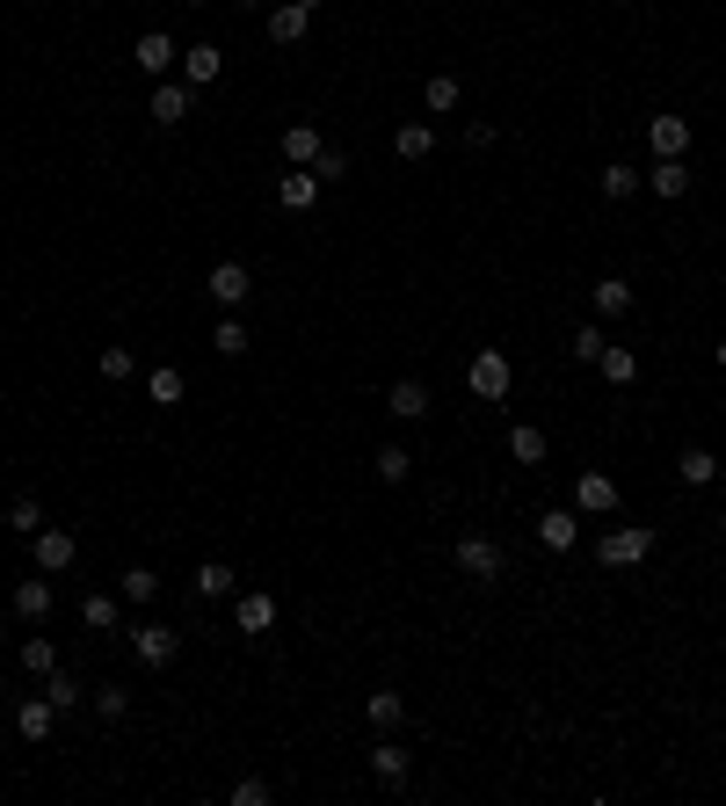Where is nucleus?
Wrapping results in <instances>:
<instances>
[{
    "label": "nucleus",
    "mask_w": 726,
    "mask_h": 806,
    "mask_svg": "<svg viewBox=\"0 0 726 806\" xmlns=\"http://www.w3.org/2000/svg\"><path fill=\"white\" fill-rule=\"evenodd\" d=\"M712 356H719V370H726V334H719V350H712Z\"/></svg>",
    "instance_id": "obj_45"
},
{
    "label": "nucleus",
    "mask_w": 726,
    "mask_h": 806,
    "mask_svg": "<svg viewBox=\"0 0 726 806\" xmlns=\"http://www.w3.org/2000/svg\"><path fill=\"white\" fill-rule=\"evenodd\" d=\"M429 386H421V378H399V386L393 393H385V415H393V421H429Z\"/></svg>",
    "instance_id": "obj_14"
},
{
    "label": "nucleus",
    "mask_w": 726,
    "mask_h": 806,
    "mask_svg": "<svg viewBox=\"0 0 726 806\" xmlns=\"http://www.w3.org/2000/svg\"><path fill=\"white\" fill-rule=\"evenodd\" d=\"M211 350H218V356H247V327H241V313H225V320H218Z\"/></svg>",
    "instance_id": "obj_36"
},
{
    "label": "nucleus",
    "mask_w": 726,
    "mask_h": 806,
    "mask_svg": "<svg viewBox=\"0 0 726 806\" xmlns=\"http://www.w3.org/2000/svg\"><path fill=\"white\" fill-rule=\"evenodd\" d=\"M146 393H153V407H182V393H190V378H182V370H174V364H160L153 378H146Z\"/></svg>",
    "instance_id": "obj_33"
},
{
    "label": "nucleus",
    "mask_w": 726,
    "mask_h": 806,
    "mask_svg": "<svg viewBox=\"0 0 726 806\" xmlns=\"http://www.w3.org/2000/svg\"><path fill=\"white\" fill-rule=\"evenodd\" d=\"M654 552V524H624V530H604L596 538V560L604 567H640Z\"/></svg>",
    "instance_id": "obj_3"
},
{
    "label": "nucleus",
    "mask_w": 726,
    "mask_h": 806,
    "mask_svg": "<svg viewBox=\"0 0 726 806\" xmlns=\"http://www.w3.org/2000/svg\"><path fill=\"white\" fill-rule=\"evenodd\" d=\"M233 625H241L247 640H261V632L277 625V597H261V589H233Z\"/></svg>",
    "instance_id": "obj_11"
},
{
    "label": "nucleus",
    "mask_w": 726,
    "mask_h": 806,
    "mask_svg": "<svg viewBox=\"0 0 726 806\" xmlns=\"http://www.w3.org/2000/svg\"><path fill=\"white\" fill-rule=\"evenodd\" d=\"M312 15H320V0H277L269 8V44H298L312 30Z\"/></svg>",
    "instance_id": "obj_9"
},
{
    "label": "nucleus",
    "mask_w": 726,
    "mask_h": 806,
    "mask_svg": "<svg viewBox=\"0 0 726 806\" xmlns=\"http://www.w3.org/2000/svg\"><path fill=\"white\" fill-rule=\"evenodd\" d=\"M371 473H378V480H385V487H399V480L415 473V458H407V443H385V451H378V458H371Z\"/></svg>",
    "instance_id": "obj_34"
},
{
    "label": "nucleus",
    "mask_w": 726,
    "mask_h": 806,
    "mask_svg": "<svg viewBox=\"0 0 726 806\" xmlns=\"http://www.w3.org/2000/svg\"><path fill=\"white\" fill-rule=\"evenodd\" d=\"M596 370H604L610 386H632V378H640V356H632V350H618V342H604V356H596Z\"/></svg>",
    "instance_id": "obj_28"
},
{
    "label": "nucleus",
    "mask_w": 726,
    "mask_h": 806,
    "mask_svg": "<svg viewBox=\"0 0 726 806\" xmlns=\"http://www.w3.org/2000/svg\"><path fill=\"white\" fill-rule=\"evenodd\" d=\"M44 698H52V705H58V712H73V705H81V698H87V690H81V684H73L66 668H52V676H44Z\"/></svg>",
    "instance_id": "obj_37"
},
{
    "label": "nucleus",
    "mask_w": 726,
    "mask_h": 806,
    "mask_svg": "<svg viewBox=\"0 0 726 806\" xmlns=\"http://www.w3.org/2000/svg\"><path fill=\"white\" fill-rule=\"evenodd\" d=\"M131 66H139V73H146V80H168V73H174V66H182V44H174V36H168V30H146V36H139V44H131Z\"/></svg>",
    "instance_id": "obj_6"
},
{
    "label": "nucleus",
    "mask_w": 726,
    "mask_h": 806,
    "mask_svg": "<svg viewBox=\"0 0 726 806\" xmlns=\"http://www.w3.org/2000/svg\"><path fill=\"white\" fill-rule=\"evenodd\" d=\"M117 597L124 603H153L160 597V574H153V567H124V574H117Z\"/></svg>",
    "instance_id": "obj_31"
},
{
    "label": "nucleus",
    "mask_w": 726,
    "mask_h": 806,
    "mask_svg": "<svg viewBox=\"0 0 726 806\" xmlns=\"http://www.w3.org/2000/svg\"><path fill=\"white\" fill-rule=\"evenodd\" d=\"M458 574L494 589V581H502V545L487 538V530H466V538H458Z\"/></svg>",
    "instance_id": "obj_2"
},
{
    "label": "nucleus",
    "mask_w": 726,
    "mask_h": 806,
    "mask_svg": "<svg viewBox=\"0 0 726 806\" xmlns=\"http://www.w3.org/2000/svg\"><path fill=\"white\" fill-rule=\"evenodd\" d=\"M190 589H196V597H211V603H225V597H233V589H241V574H233V567H225V560H204V567H196V574H190Z\"/></svg>",
    "instance_id": "obj_19"
},
{
    "label": "nucleus",
    "mask_w": 726,
    "mask_h": 806,
    "mask_svg": "<svg viewBox=\"0 0 726 806\" xmlns=\"http://www.w3.org/2000/svg\"><path fill=\"white\" fill-rule=\"evenodd\" d=\"M241 8H261V0H241Z\"/></svg>",
    "instance_id": "obj_47"
},
{
    "label": "nucleus",
    "mask_w": 726,
    "mask_h": 806,
    "mask_svg": "<svg viewBox=\"0 0 726 806\" xmlns=\"http://www.w3.org/2000/svg\"><path fill=\"white\" fill-rule=\"evenodd\" d=\"M15 617L22 625H44L52 617V581H15Z\"/></svg>",
    "instance_id": "obj_23"
},
{
    "label": "nucleus",
    "mask_w": 726,
    "mask_h": 806,
    "mask_svg": "<svg viewBox=\"0 0 726 806\" xmlns=\"http://www.w3.org/2000/svg\"><path fill=\"white\" fill-rule=\"evenodd\" d=\"M22 668H30V676H52L58 647H52V640H22Z\"/></svg>",
    "instance_id": "obj_39"
},
{
    "label": "nucleus",
    "mask_w": 726,
    "mask_h": 806,
    "mask_svg": "<svg viewBox=\"0 0 726 806\" xmlns=\"http://www.w3.org/2000/svg\"><path fill=\"white\" fill-rule=\"evenodd\" d=\"M393 153H399V160H429V153H436V131H429L421 117L399 123V131H393Z\"/></svg>",
    "instance_id": "obj_26"
},
{
    "label": "nucleus",
    "mask_w": 726,
    "mask_h": 806,
    "mask_svg": "<svg viewBox=\"0 0 726 806\" xmlns=\"http://www.w3.org/2000/svg\"><path fill=\"white\" fill-rule=\"evenodd\" d=\"M204 291H211V305H218V313H241V305L255 299V277H247V262H218L204 277Z\"/></svg>",
    "instance_id": "obj_5"
},
{
    "label": "nucleus",
    "mask_w": 726,
    "mask_h": 806,
    "mask_svg": "<svg viewBox=\"0 0 726 806\" xmlns=\"http://www.w3.org/2000/svg\"><path fill=\"white\" fill-rule=\"evenodd\" d=\"M647 146H654V160H683L691 153V117H654L647 123Z\"/></svg>",
    "instance_id": "obj_13"
},
{
    "label": "nucleus",
    "mask_w": 726,
    "mask_h": 806,
    "mask_svg": "<svg viewBox=\"0 0 726 806\" xmlns=\"http://www.w3.org/2000/svg\"><path fill=\"white\" fill-rule=\"evenodd\" d=\"M312 175H320V182H342V175H349V153H342V146H320V160H312Z\"/></svg>",
    "instance_id": "obj_41"
},
{
    "label": "nucleus",
    "mask_w": 726,
    "mask_h": 806,
    "mask_svg": "<svg viewBox=\"0 0 726 806\" xmlns=\"http://www.w3.org/2000/svg\"><path fill=\"white\" fill-rule=\"evenodd\" d=\"M87 698H95V712H103L109 727H117V719L131 712V690H124V684H103V690H87Z\"/></svg>",
    "instance_id": "obj_38"
},
{
    "label": "nucleus",
    "mask_w": 726,
    "mask_h": 806,
    "mask_svg": "<svg viewBox=\"0 0 726 806\" xmlns=\"http://www.w3.org/2000/svg\"><path fill=\"white\" fill-rule=\"evenodd\" d=\"M647 190H654V196H669V204H675V196H691V160H654Z\"/></svg>",
    "instance_id": "obj_24"
},
{
    "label": "nucleus",
    "mask_w": 726,
    "mask_h": 806,
    "mask_svg": "<svg viewBox=\"0 0 726 806\" xmlns=\"http://www.w3.org/2000/svg\"><path fill=\"white\" fill-rule=\"evenodd\" d=\"M81 625H87V632H117V625H124V597H109V589H95V597L81 603Z\"/></svg>",
    "instance_id": "obj_21"
},
{
    "label": "nucleus",
    "mask_w": 726,
    "mask_h": 806,
    "mask_svg": "<svg viewBox=\"0 0 726 806\" xmlns=\"http://www.w3.org/2000/svg\"><path fill=\"white\" fill-rule=\"evenodd\" d=\"M618 502H624V494H618V480H610V473H581V480H574V508H581V516H618Z\"/></svg>",
    "instance_id": "obj_10"
},
{
    "label": "nucleus",
    "mask_w": 726,
    "mask_h": 806,
    "mask_svg": "<svg viewBox=\"0 0 726 806\" xmlns=\"http://www.w3.org/2000/svg\"><path fill=\"white\" fill-rule=\"evenodd\" d=\"M95 364H103V378H109V386H124V378H131V350H103Z\"/></svg>",
    "instance_id": "obj_42"
},
{
    "label": "nucleus",
    "mask_w": 726,
    "mask_h": 806,
    "mask_svg": "<svg viewBox=\"0 0 726 806\" xmlns=\"http://www.w3.org/2000/svg\"><path fill=\"white\" fill-rule=\"evenodd\" d=\"M52 719H58L52 698H22V705H15V734H22V741H52Z\"/></svg>",
    "instance_id": "obj_16"
},
{
    "label": "nucleus",
    "mask_w": 726,
    "mask_h": 806,
    "mask_svg": "<svg viewBox=\"0 0 726 806\" xmlns=\"http://www.w3.org/2000/svg\"><path fill=\"white\" fill-rule=\"evenodd\" d=\"M596 313H604V320L632 313V283H624V277H596Z\"/></svg>",
    "instance_id": "obj_32"
},
{
    "label": "nucleus",
    "mask_w": 726,
    "mask_h": 806,
    "mask_svg": "<svg viewBox=\"0 0 726 806\" xmlns=\"http://www.w3.org/2000/svg\"><path fill=\"white\" fill-rule=\"evenodd\" d=\"M675 480H683V487H712V480H719V458H712L705 443H691V451L675 458Z\"/></svg>",
    "instance_id": "obj_22"
},
{
    "label": "nucleus",
    "mask_w": 726,
    "mask_h": 806,
    "mask_svg": "<svg viewBox=\"0 0 726 806\" xmlns=\"http://www.w3.org/2000/svg\"><path fill=\"white\" fill-rule=\"evenodd\" d=\"M509 458H516V465H545V429L516 421V429H509Z\"/></svg>",
    "instance_id": "obj_30"
},
{
    "label": "nucleus",
    "mask_w": 726,
    "mask_h": 806,
    "mask_svg": "<svg viewBox=\"0 0 726 806\" xmlns=\"http://www.w3.org/2000/svg\"><path fill=\"white\" fill-rule=\"evenodd\" d=\"M218 73H225V52H218V44H190V52H182V80H190V88H211Z\"/></svg>",
    "instance_id": "obj_17"
},
{
    "label": "nucleus",
    "mask_w": 726,
    "mask_h": 806,
    "mask_svg": "<svg viewBox=\"0 0 726 806\" xmlns=\"http://www.w3.org/2000/svg\"><path fill=\"white\" fill-rule=\"evenodd\" d=\"M190 8H204V0H190Z\"/></svg>",
    "instance_id": "obj_48"
},
{
    "label": "nucleus",
    "mask_w": 726,
    "mask_h": 806,
    "mask_svg": "<svg viewBox=\"0 0 726 806\" xmlns=\"http://www.w3.org/2000/svg\"><path fill=\"white\" fill-rule=\"evenodd\" d=\"M466 146H472V153H487V146H494V123L472 117V123H466Z\"/></svg>",
    "instance_id": "obj_44"
},
{
    "label": "nucleus",
    "mask_w": 726,
    "mask_h": 806,
    "mask_svg": "<svg viewBox=\"0 0 726 806\" xmlns=\"http://www.w3.org/2000/svg\"><path fill=\"white\" fill-rule=\"evenodd\" d=\"M131 654H139L146 668H174V654H182V632L160 625V617H139V625H131Z\"/></svg>",
    "instance_id": "obj_4"
},
{
    "label": "nucleus",
    "mask_w": 726,
    "mask_h": 806,
    "mask_svg": "<svg viewBox=\"0 0 726 806\" xmlns=\"http://www.w3.org/2000/svg\"><path fill=\"white\" fill-rule=\"evenodd\" d=\"M567 356H574V364H596V356H604V327H574Z\"/></svg>",
    "instance_id": "obj_40"
},
{
    "label": "nucleus",
    "mask_w": 726,
    "mask_h": 806,
    "mask_svg": "<svg viewBox=\"0 0 726 806\" xmlns=\"http://www.w3.org/2000/svg\"><path fill=\"white\" fill-rule=\"evenodd\" d=\"M421 109L450 117V109H458V73H429V80H421Z\"/></svg>",
    "instance_id": "obj_29"
},
{
    "label": "nucleus",
    "mask_w": 726,
    "mask_h": 806,
    "mask_svg": "<svg viewBox=\"0 0 726 806\" xmlns=\"http://www.w3.org/2000/svg\"><path fill=\"white\" fill-rule=\"evenodd\" d=\"M190 109H196V88H190V80H153V103H146V117H153L160 131H174Z\"/></svg>",
    "instance_id": "obj_7"
},
{
    "label": "nucleus",
    "mask_w": 726,
    "mask_h": 806,
    "mask_svg": "<svg viewBox=\"0 0 726 806\" xmlns=\"http://www.w3.org/2000/svg\"><path fill=\"white\" fill-rule=\"evenodd\" d=\"M719 538H726V508H719Z\"/></svg>",
    "instance_id": "obj_46"
},
{
    "label": "nucleus",
    "mask_w": 726,
    "mask_h": 806,
    "mask_svg": "<svg viewBox=\"0 0 726 806\" xmlns=\"http://www.w3.org/2000/svg\"><path fill=\"white\" fill-rule=\"evenodd\" d=\"M407 771H415V755L399 749V741H378V749H371V777H378V785H407Z\"/></svg>",
    "instance_id": "obj_18"
},
{
    "label": "nucleus",
    "mask_w": 726,
    "mask_h": 806,
    "mask_svg": "<svg viewBox=\"0 0 726 806\" xmlns=\"http://www.w3.org/2000/svg\"><path fill=\"white\" fill-rule=\"evenodd\" d=\"M320 146H328V139H320V123H291V131H284V160H291V168H312V160H320Z\"/></svg>",
    "instance_id": "obj_20"
},
{
    "label": "nucleus",
    "mask_w": 726,
    "mask_h": 806,
    "mask_svg": "<svg viewBox=\"0 0 726 806\" xmlns=\"http://www.w3.org/2000/svg\"><path fill=\"white\" fill-rule=\"evenodd\" d=\"M30 545H36V574H66V567L81 560V545H73V530H52V524L36 530Z\"/></svg>",
    "instance_id": "obj_12"
},
{
    "label": "nucleus",
    "mask_w": 726,
    "mask_h": 806,
    "mask_svg": "<svg viewBox=\"0 0 726 806\" xmlns=\"http://www.w3.org/2000/svg\"><path fill=\"white\" fill-rule=\"evenodd\" d=\"M537 545H545V552H574V545H581V508H545V516H537Z\"/></svg>",
    "instance_id": "obj_8"
},
{
    "label": "nucleus",
    "mask_w": 726,
    "mask_h": 806,
    "mask_svg": "<svg viewBox=\"0 0 726 806\" xmlns=\"http://www.w3.org/2000/svg\"><path fill=\"white\" fill-rule=\"evenodd\" d=\"M320 190H328V182L312 175V168H291V175L277 182V204L284 211H312V204H320Z\"/></svg>",
    "instance_id": "obj_15"
},
{
    "label": "nucleus",
    "mask_w": 726,
    "mask_h": 806,
    "mask_svg": "<svg viewBox=\"0 0 726 806\" xmlns=\"http://www.w3.org/2000/svg\"><path fill=\"white\" fill-rule=\"evenodd\" d=\"M466 386H472V400L502 407V400H509V386H516V364H509L502 350H480V356L466 364Z\"/></svg>",
    "instance_id": "obj_1"
},
{
    "label": "nucleus",
    "mask_w": 726,
    "mask_h": 806,
    "mask_svg": "<svg viewBox=\"0 0 726 806\" xmlns=\"http://www.w3.org/2000/svg\"><path fill=\"white\" fill-rule=\"evenodd\" d=\"M233 806H269V785H261V777H241V785H233Z\"/></svg>",
    "instance_id": "obj_43"
},
{
    "label": "nucleus",
    "mask_w": 726,
    "mask_h": 806,
    "mask_svg": "<svg viewBox=\"0 0 726 806\" xmlns=\"http://www.w3.org/2000/svg\"><path fill=\"white\" fill-rule=\"evenodd\" d=\"M363 719H371L378 734H393L399 719H407V698H399V690H371V698H363Z\"/></svg>",
    "instance_id": "obj_25"
},
{
    "label": "nucleus",
    "mask_w": 726,
    "mask_h": 806,
    "mask_svg": "<svg viewBox=\"0 0 726 806\" xmlns=\"http://www.w3.org/2000/svg\"><path fill=\"white\" fill-rule=\"evenodd\" d=\"M8 530H15V538H36V530H44V502H36V494L8 502Z\"/></svg>",
    "instance_id": "obj_35"
},
{
    "label": "nucleus",
    "mask_w": 726,
    "mask_h": 806,
    "mask_svg": "<svg viewBox=\"0 0 726 806\" xmlns=\"http://www.w3.org/2000/svg\"><path fill=\"white\" fill-rule=\"evenodd\" d=\"M596 182H604L610 204H624V196H640V190H647V175H640V168H624V160H610V168H604Z\"/></svg>",
    "instance_id": "obj_27"
}]
</instances>
